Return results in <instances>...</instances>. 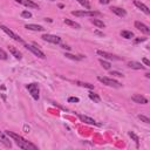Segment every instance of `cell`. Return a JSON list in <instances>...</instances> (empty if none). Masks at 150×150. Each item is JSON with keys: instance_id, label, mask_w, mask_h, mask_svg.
I'll return each instance as SVG.
<instances>
[{"instance_id": "30", "label": "cell", "mask_w": 150, "mask_h": 150, "mask_svg": "<svg viewBox=\"0 0 150 150\" xmlns=\"http://www.w3.org/2000/svg\"><path fill=\"white\" fill-rule=\"evenodd\" d=\"M138 119H140L142 122L147 123V124H149V123H150V119H149V117H147V116H144V115H138Z\"/></svg>"}, {"instance_id": "31", "label": "cell", "mask_w": 150, "mask_h": 150, "mask_svg": "<svg viewBox=\"0 0 150 150\" xmlns=\"http://www.w3.org/2000/svg\"><path fill=\"white\" fill-rule=\"evenodd\" d=\"M110 75H112V76H117V78H122V76H124V75H123L122 73H120V72H115V70L110 72Z\"/></svg>"}, {"instance_id": "23", "label": "cell", "mask_w": 150, "mask_h": 150, "mask_svg": "<svg viewBox=\"0 0 150 150\" xmlns=\"http://www.w3.org/2000/svg\"><path fill=\"white\" fill-rule=\"evenodd\" d=\"M89 99L93 100L95 103H100L101 102V97L97 95V94H94V93H89Z\"/></svg>"}, {"instance_id": "4", "label": "cell", "mask_w": 150, "mask_h": 150, "mask_svg": "<svg viewBox=\"0 0 150 150\" xmlns=\"http://www.w3.org/2000/svg\"><path fill=\"white\" fill-rule=\"evenodd\" d=\"M0 28H1V29H3V31H4V32H5V33H6V34H7V35H8L10 38H12V39H13L14 41L24 44V40L21 39V38L19 36L18 34H15V33H14L13 31H11V29H10V28H8L7 26H5V25H3V24H0Z\"/></svg>"}, {"instance_id": "27", "label": "cell", "mask_w": 150, "mask_h": 150, "mask_svg": "<svg viewBox=\"0 0 150 150\" xmlns=\"http://www.w3.org/2000/svg\"><path fill=\"white\" fill-rule=\"evenodd\" d=\"M128 135L131 137V138H133L136 143H138V141H140V138H138V136L135 134V133H133V131H129V133H128Z\"/></svg>"}, {"instance_id": "15", "label": "cell", "mask_w": 150, "mask_h": 150, "mask_svg": "<svg viewBox=\"0 0 150 150\" xmlns=\"http://www.w3.org/2000/svg\"><path fill=\"white\" fill-rule=\"evenodd\" d=\"M110 11L112 12V13H115L117 16H125L127 15V12H125V10H123V8H121V7H117V6H112V7H110Z\"/></svg>"}, {"instance_id": "25", "label": "cell", "mask_w": 150, "mask_h": 150, "mask_svg": "<svg viewBox=\"0 0 150 150\" xmlns=\"http://www.w3.org/2000/svg\"><path fill=\"white\" fill-rule=\"evenodd\" d=\"M7 58H8L7 53L3 48H0V60H7Z\"/></svg>"}, {"instance_id": "34", "label": "cell", "mask_w": 150, "mask_h": 150, "mask_svg": "<svg viewBox=\"0 0 150 150\" xmlns=\"http://www.w3.org/2000/svg\"><path fill=\"white\" fill-rule=\"evenodd\" d=\"M142 61H143V63H144L147 67H149V66H150V61H149L147 58H143V59H142Z\"/></svg>"}, {"instance_id": "8", "label": "cell", "mask_w": 150, "mask_h": 150, "mask_svg": "<svg viewBox=\"0 0 150 150\" xmlns=\"http://www.w3.org/2000/svg\"><path fill=\"white\" fill-rule=\"evenodd\" d=\"M97 55L100 56H103L104 59H108V60H121V58H119V56L114 55V54H111V53H108V52H104V50H97L96 52Z\"/></svg>"}, {"instance_id": "12", "label": "cell", "mask_w": 150, "mask_h": 150, "mask_svg": "<svg viewBox=\"0 0 150 150\" xmlns=\"http://www.w3.org/2000/svg\"><path fill=\"white\" fill-rule=\"evenodd\" d=\"M135 27L138 29V31H141L142 33H144V34H150V28L145 25V24H143V22H141V21H135Z\"/></svg>"}, {"instance_id": "33", "label": "cell", "mask_w": 150, "mask_h": 150, "mask_svg": "<svg viewBox=\"0 0 150 150\" xmlns=\"http://www.w3.org/2000/svg\"><path fill=\"white\" fill-rule=\"evenodd\" d=\"M147 40V38H138V39H135V44H140Z\"/></svg>"}, {"instance_id": "29", "label": "cell", "mask_w": 150, "mask_h": 150, "mask_svg": "<svg viewBox=\"0 0 150 150\" xmlns=\"http://www.w3.org/2000/svg\"><path fill=\"white\" fill-rule=\"evenodd\" d=\"M21 16L26 18V19H29V18H32V13L29 11H22L21 12Z\"/></svg>"}, {"instance_id": "35", "label": "cell", "mask_w": 150, "mask_h": 150, "mask_svg": "<svg viewBox=\"0 0 150 150\" xmlns=\"http://www.w3.org/2000/svg\"><path fill=\"white\" fill-rule=\"evenodd\" d=\"M110 3V0H100V4L102 5H108Z\"/></svg>"}, {"instance_id": "20", "label": "cell", "mask_w": 150, "mask_h": 150, "mask_svg": "<svg viewBox=\"0 0 150 150\" xmlns=\"http://www.w3.org/2000/svg\"><path fill=\"white\" fill-rule=\"evenodd\" d=\"M90 22H91L93 25H95L96 27H99V28H104V27H106L104 22L101 21V20H99V19H91Z\"/></svg>"}, {"instance_id": "10", "label": "cell", "mask_w": 150, "mask_h": 150, "mask_svg": "<svg viewBox=\"0 0 150 150\" xmlns=\"http://www.w3.org/2000/svg\"><path fill=\"white\" fill-rule=\"evenodd\" d=\"M15 1L18 4H20V5H24L26 7H29V8H39V5L33 3L32 0H15Z\"/></svg>"}, {"instance_id": "18", "label": "cell", "mask_w": 150, "mask_h": 150, "mask_svg": "<svg viewBox=\"0 0 150 150\" xmlns=\"http://www.w3.org/2000/svg\"><path fill=\"white\" fill-rule=\"evenodd\" d=\"M8 49H10V52H11V54L14 56V58L15 59H19V60H20L21 58H22V55H21V53L20 52H19L15 47H13V46H10L8 47Z\"/></svg>"}, {"instance_id": "36", "label": "cell", "mask_w": 150, "mask_h": 150, "mask_svg": "<svg viewBox=\"0 0 150 150\" xmlns=\"http://www.w3.org/2000/svg\"><path fill=\"white\" fill-rule=\"evenodd\" d=\"M62 48L63 49H70V47H68V46H62Z\"/></svg>"}, {"instance_id": "13", "label": "cell", "mask_w": 150, "mask_h": 150, "mask_svg": "<svg viewBox=\"0 0 150 150\" xmlns=\"http://www.w3.org/2000/svg\"><path fill=\"white\" fill-rule=\"evenodd\" d=\"M0 142H1L6 148H12V142L8 140V136L3 133V131H0Z\"/></svg>"}, {"instance_id": "19", "label": "cell", "mask_w": 150, "mask_h": 150, "mask_svg": "<svg viewBox=\"0 0 150 150\" xmlns=\"http://www.w3.org/2000/svg\"><path fill=\"white\" fill-rule=\"evenodd\" d=\"M63 22H65L66 25H68V26H70V27L75 28V29H80V28H81L80 24L75 22V21H73V20H70V19H65V20H63Z\"/></svg>"}, {"instance_id": "24", "label": "cell", "mask_w": 150, "mask_h": 150, "mask_svg": "<svg viewBox=\"0 0 150 150\" xmlns=\"http://www.w3.org/2000/svg\"><path fill=\"white\" fill-rule=\"evenodd\" d=\"M76 1H78L80 5H82L86 10H90V4H89L88 0H76Z\"/></svg>"}, {"instance_id": "28", "label": "cell", "mask_w": 150, "mask_h": 150, "mask_svg": "<svg viewBox=\"0 0 150 150\" xmlns=\"http://www.w3.org/2000/svg\"><path fill=\"white\" fill-rule=\"evenodd\" d=\"M76 83L81 87H85V88H88V89H94V86L90 85V83H83V82H76Z\"/></svg>"}, {"instance_id": "16", "label": "cell", "mask_w": 150, "mask_h": 150, "mask_svg": "<svg viewBox=\"0 0 150 150\" xmlns=\"http://www.w3.org/2000/svg\"><path fill=\"white\" fill-rule=\"evenodd\" d=\"M25 28L29 29V31H34V32H42L45 31V28L40 25H34V24H27L25 25Z\"/></svg>"}, {"instance_id": "7", "label": "cell", "mask_w": 150, "mask_h": 150, "mask_svg": "<svg viewBox=\"0 0 150 150\" xmlns=\"http://www.w3.org/2000/svg\"><path fill=\"white\" fill-rule=\"evenodd\" d=\"M73 15L75 16H94V15H101L100 12L96 11H73Z\"/></svg>"}, {"instance_id": "3", "label": "cell", "mask_w": 150, "mask_h": 150, "mask_svg": "<svg viewBox=\"0 0 150 150\" xmlns=\"http://www.w3.org/2000/svg\"><path fill=\"white\" fill-rule=\"evenodd\" d=\"M27 90L29 91V94L32 95V97L34 100H39L40 99V95H39V93H40V89H39V86H38V83H29L26 86Z\"/></svg>"}, {"instance_id": "32", "label": "cell", "mask_w": 150, "mask_h": 150, "mask_svg": "<svg viewBox=\"0 0 150 150\" xmlns=\"http://www.w3.org/2000/svg\"><path fill=\"white\" fill-rule=\"evenodd\" d=\"M80 100H79V97H69L68 99V102L69 103H78Z\"/></svg>"}, {"instance_id": "21", "label": "cell", "mask_w": 150, "mask_h": 150, "mask_svg": "<svg viewBox=\"0 0 150 150\" xmlns=\"http://www.w3.org/2000/svg\"><path fill=\"white\" fill-rule=\"evenodd\" d=\"M121 36L124 38V39H131V38H134V33L131 31H122Z\"/></svg>"}, {"instance_id": "1", "label": "cell", "mask_w": 150, "mask_h": 150, "mask_svg": "<svg viewBox=\"0 0 150 150\" xmlns=\"http://www.w3.org/2000/svg\"><path fill=\"white\" fill-rule=\"evenodd\" d=\"M5 134H6L8 137H11V138L16 143V145H18L19 148H21V149H24V150H38V147H36V145H34L33 143L26 141L24 137H21V136H19V135L14 134L13 131L6 130Z\"/></svg>"}, {"instance_id": "14", "label": "cell", "mask_w": 150, "mask_h": 150, "mask_svg": "<svg viewBox=\"0 0 150 150\" xmlns=\"http://www.w3.org/2000/svg\"><path fill=\"white\" fill-rule=\"evenodd\" d=\"M134 5H135L137 8H140L143 13H145L147 15H149V14H150V10H149V8H148V6H147V5H144L143 3L138 1V0H134Z\"/></svg>"}, {"instance_id": "2", "label": "cell", "mask_w": 150, "mask_h": 150, "mask_svg": "<svg viewBox=\"0 0 150 150\" xmlns=\"http://www.w3.org/2000/svg\"><path fill=\"white\" fill-rule=\"evenodd\" d=\"M97 80L101 83H103V85H106L108 87H112V88H121L122 87V85L119 81H116L114 79H110L108 76H97Z\"/></svg>"}, {"instance_id": "9", "label": "cell", "mask_w": 150, "mask_h": 150, "mask_svg": "<svg viewBox=\"0 0 150 150\" xmlns=\"http://www.w3.org/2000/svg\"><path fill=\"white\" fill-rule=\"evenodd\" d=\"M78 116H79V119H80L83 123H87V124H89V125H100L95 120L91 119V117H89V116H86V115H82V114H78Z\"/></svg>"}, {"instance_id": "26", "label": "cell", "mask_w": 150, "mask_h": 150, "mask_svg": "<svg viewBox=\"0 0 150 150\" xmlns=\"http://www.w3.org/2000/svg\"><path fill=\"white\" fill-rule=\"evenodd\" d=\"M100 63H101V66L104 68V69H110V67H111V65L109 63V62H107L106 60H100Z\"/></svg>"}, {"instance_id": "17", "label": "cell", "mask_w": 150, "mask_h": 150, "mask_svg": "<svg viewBox=\"0 0 150 150\" xmlns=\"http://www.w3.org/2000/svg\"><path fill=\"white\" fill-rule=\"evenodd\" d=\"M128 67L131 68V69H137V70H140V69H145V66H143V65H141L140 62H136V61H130V62H128Z\"/></svg>"}, {"instance_id": "11", "label": "cell", "mask_w": 150, "mask_h": 150, "mask_svg": "<svg viewBox=\"0 0 150 150\" xmlns=\"http://www.w3.org/2000/svg\"><path fill=\"white\" fill-rule=\"evenodd\" d=\"M131 100H133L135 103H140V104H147L148 103V100L147 97H144L141 94H135V95L131 96Z\"/></svg>"}, {"instance_id": "6", "label": "cell", "mask_w": 150, "mask_h": 150, "mask_svg": "<svg viewBox=\"0 0 150 150\" xmlns=\"http://www.w3.org/2000/svg\"><path fill=\"white\" fill-rule=\"evenodd\" d=\"M41 38H42L44 41H47V42H50V44H54V45H59V44H61V38L58 36V35L44 34Z\"/></svg>"}, {"instance_id": "37", "label": "cell", "mask_w": 150, "mask_h": 150, "mask_svg": "<svg viewBox=\"0 0 150 150\" xmlns=\"http://www.w3.org/2000/svg\"><path fill=\"white\" fill-rule=\"evenodd\" d=\"M50 1H55V0H50Z\"/></svg>"}, {"instance_id": "22", "label": "cell", "mask_w": 150, "mask_h": 150, "mask_svg": "<svg viewBox=\"0 0 150 150\" xmlns=\"http://www.w3.org/2000/svg\"><path fill=\"white\" fill-rule=\"evenodd\" d=\"M65 56H66V58H68V59H70V60H75V61H79V60H82V59H83L82 55L78 56V55H73V54H69V53H66Z\"/></svg>"}, {"instance_id": "5", "label": "cell", "mask_w": 150, "mask_h": 150, "mask_svg": "<svg viewBox=\"0 0 150 150\" xmlns=\"http://www.w3.org/2000/svg\"><path fill=\"white\" fill-rule=\"evenodd\" d=\"M25 47H26V49H28V50H31L35 56H38V58H40V59H45L46 58V55H45V53L40 49V48H38L36 46H34V45H28V44H25Z\"/></svg>"}]
</instances>
